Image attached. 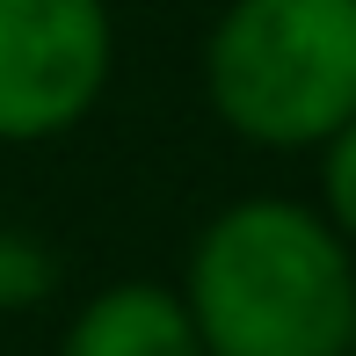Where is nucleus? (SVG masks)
Wrapping results in <instances>:
<instances>
[{
    "instance_id": "6",
    "label": "nucleus",
    "mask_w": 356,
    "mask_h": 356,
    "mask_svg": "<svg viewBox=\"0 0 356 356\" xmlns=\"http://www.w3.org/2000/svg\"><path fill=\"white\" fill-rule=\"evenodd\" d=\"M320 211H327V225L356 248V117L320 145Z\"/></svg>"
},
{
    "instance_id": "3",
    "label": "nucleus",
    "mask_w": 356,
    "mask_h": 356,
    "mask_svg": "<svg viewBox=\"0 0 356 356\" xmlns=\"http://www.w3.org/2000/svg\"><path fill=\"white\" fill-rule=\"evenodd\" d=\"M109 0H0V145L58 138L109 95Z\"/></svg>"
},
{
    "instance_id": "5",
    "label": "nucleus",
    "mask_w": 356,
    "mask_h": 356,
    "mask_svg": "<svg viewBox=\"0 0 356 356\" xmlns=\"http://www.w3.org/2000/svg\"><path fill=\"white\" fill-rule=\"evenodd\" d=\"M58 284V254L29 225H0V313H29Z\"/></svg>"
},
{
    "instance_id": "4",
    "label": "nucleus",
    "mask_w": 356,
    "mask_h": 356,
    "mask_svg": "<svg viewBox=\"0 0 356 356\" xmlns=\"http://www.w3.org/2000/svg\"><path fill=\"white\" fill-rule=\"evenodd\" d=\"M58 356H204V342L189 327L182 291L131 277V284H109L80 305Z\"/></svg>"
},
{
    "instance_id": "2",
    "label": "nucleus",
    "mask_w": 356,
    "mask_h": 356,
    "mask_svg": "<svg viewBox=\"0 0 356 356\" xmlns=\"http://www.w3.org/2000/svg\"><path fill=\"white\" fill-rule=\"evenodd\" d=\"M204 102L262 153H320L356 117V0H225Z\"/></svg>"
},
{
    "instance_id": "7",
    "label": "nucleus",
    "mask_w": 356,
    "mask_h": 356,
    "mask_svg": "<svg viewBox=\"0 0 356 356\" xmlns=\"http://www.w3.org/2000/svg\"><path fill=\"white\" fill-rule=\"evenodd\" d=\"M349 356H356V320H349Z\"/></svg>"
},
{
    "instance_id": "1",
    "label": "nucleus",
    "mask_w": 356,
    "mask_h": 356,
    "mask_svg": "<svg viewBox=\"0 0 356 356\" xmlns=\"http://www.w3.org/2000/svg\"><path fill=\"white\" fill-rule=\"evenodd\" d=\"M182 305L204 356H349L356 248L305 197H240L197 233Z\"/></svg>"
}]
</instances>
